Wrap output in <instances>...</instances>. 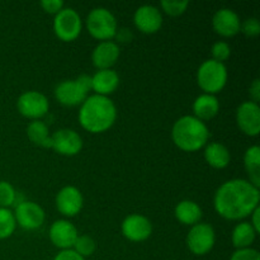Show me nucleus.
<instances>
[{"mask_svg": "<svg viewBox=\"0 0 260 260\" xmlns=\"http://www.w3.org/2000/svg\"><path fill=\"white\" fill-rule=\"evenodd\" d=\"M41 7L45 12L56 15L61 9H63V2L62 0H42Z\"/></svg>", "mask_w": 260, "mask_h": 260, "instance_id": "nucleus-33", "label": "nucleus"}, {"mask_svg": "<svg viewBox=\"0 0 260 260\" xmlns=\"http://www.w3.org/2000/svg\"><path fill=\"white\" fill-rule=\"evenodd\" d=\"M118 74L112 69L98 70L91 76V89L95 91L96 95H109L118 88Z\"/></svg>", "mask_w": 260, "mask_h": 260, "instance_id": "nucleus-19", "label": "nucleus"}, {"mask_svg": "<svg viewBox=\"0 0 260 260\" xmlns=\"http://www.w3.org/2000/svg\"><path fill=\"white\" fill-rule=\"evenodd\" d=\"M73 250L85 259L86 256H90L95 251V241L88 235L78 236V239L74 243Z\"/></svg>", "mask_w": 260, "mask_h": 260, "instance_id": "nucleus-27", "label": "nucleus"}, {"mask_svg": "<svg viewBox=\"0 0 260 260\" xmlns=\"http://www.w3.org/2000/svg\"><path fill=\"white\" fill-rule=\"evenodd\" d=\"M135 25L142 33H155L161 28L162 15L154 5H142L137 8L134 15Z\"/></svg>", "mask_w": 260, "mask_h": 260, "instance_id": "nucleus-16", "label": "nucleus"}, {"mask_svg": "<svg viewBox=\"0 0 260 260\" xmlns=\"http://www.w3.org/2000/svg\"><path fill=\"white\" fill-rule=\"evenodd\" d=\"M15 226H17V222H15L14 213L9 208L0 207V240L12 236Z\"/></svg>", "mask_w": 260, "mask_h": 260, "instance_id": "nucleus-26", "label": "nucleus"}, {"mask_svg": "<svg viewBox=\"0 0 260 260\" xmlns=\"http://www.w3.org/2000/svg\"><path fill=\"white\" fill-rule=\"evenodd\" d=\"M215 230L208 223H196L187 235V246L194 255H206L215 245Z\"/></svg>", "mask_w": 260, "mask_h": 260, "instance_id": "nucleus-7", "label": "nucleus"}, {"mask_svg": "<svg viewBox=\"0 0 260 260\" xmlns=\"http://www.w3.org/2000/svg\"><path fill=\"white\" fill-rule=\"evenodd\" d=\"M86 28L94 38L109 41L117 33V20L111 10L106 8H94L86 17Z\"/></svg>", "mask_w": 260, "mask_h": 260, "instance_id": "nucleus-5", "label": "nucleus"}, {"mask_svg": "<svg viewBox=\"0 0 260 260\" xmlns=\"http://www.w3.org/2000/svg\"><path fill=\"white\" fill-rule=\"evenodd\" d=\"M51 149L57 154L65 156H73L79 154L83 149V140L80 135L70 128H62L51 135Z\"/></svg>", "mask_w": 260, "mask_h": 260, "instance_id": "nucleus-9", "label": "nucleus"}, {"mask_svg": "<svg viewBox=\"0 0 260 260\" xmlns=\"http://www.w3.org/2000/svg\"><path fill=\"white\" fill-rule=\"evenodd\" d=\"M15 197L14 187L5 180H0V207H10L15 202Z\"/></svg>", "mask_w": 260, "mask_h": 260, "instance_id": "nucleus-29", "label": "nucleus"}, {"mask_svg": "<svg viewBox=\"0 0 260 260\" xmlns=\"http://www.w3.org/2000/svg\"><path fill=\"white\" fill-rule=\"evenodd\" d=\"M175 217L183 225H196L202 218V210L193 201H182L175 206Z\"/></svg>", "mask_w": 260, "mask_h": 260, "instance_id": "nucleus-22", "label": "nucleus"}, {"mask_svg": "<svg viewBox=\"0 0 260 260\" xmlns=\"http://www.w3.org/2000/svg\"><path fill=\"white\" fill-rule=\"evenodd\" d=\"M152 233V225L147 217L142 215H129L122 222V234L131 241H145Z\"/></svg>", "mask_w": 260, "mask_h": 260, "instance_id": "nucleus-12", "label": "nucleus"}, {"mask_svg": "<svg viewBox=\"0 0 260 260\" xmlns=\"http://www.w3.org/2000/svg\"><path fill=\"white\" fill-rule=\"evenodd\" d=\"M259 188L249 180L231 179L217 189L213 200L215 210L226 220H241L259 207Z\"/></svg>", "mask_w": 260, "mask_h": 260, "instance_id": "nucleus-1", "label": "nucleus"}, {"mask_svg": "<svg viewBox=\"0 0 260 260\" xmlns=\"http://www.w3.org/2000/svg\"><path fill=\"white\" fill-rule=\"evenodd\" d=\"M174 144L184 151H197L207 144L210 131L206 123L194 116H183L172 129Z\"/></svg>", "mask_w": 260, "mask_h": 260, "instance_id": "nucleus-3", "label": "nucleus"}, {"mask_svg": "<svg viewBox=\"0 0 260 260\" xmlns=\"http://www.w3.org/2000/svg\"><path fill=\"white\" fill-rule=\"evenodd\" d=\"M17 108L22 116L37 119L47 113L50 103L45 94H42L41 91L29 90L20 94L17 102Z\"/></svg>", "mask_w": 260, "mask_h": 260, "instance_id": "nucleus-8", "label": "nucleus"}, {"mask_svg": "<svg viewBox=\"0 0 260 260\" xmlns=\"http://www.w3.org/2000/svg\"><path fill=\"white\" fill-rule=\"evenodd\" d=\"M160 5L167 14L177 17L187 10L189 2L188 0H162Z\"/></svg>", "mask_w": 260, "mask_h": 260, "instance_id": "nucleus-28", "label": "nucleus"}, {"mask_svg": "<svg viewBox=\"0 0 260 260\" xmlns=\"http://www.w3.org/2000/svg\"><path fill=\"white\" fill-rule=\"evenodd\" d=\"M256 236V231L254 230L250 222H240L235 226L231 235L234 246L236 249H246L250 248L251 244L254 243Z\"/></svg>", "mask_w": 260, "mask_h": 260, "instance_id": "nucleus-24", "label": "nucleus"}, {"mask_svg": "<svg viewBox=\"0 0 260 260\" xmlns=\"http://www.w3.org/2000/svg\"><path fill=\"white\" fill-rule=\"evenodd\" d=\"M220 111V102L212 94H202L197 96L193 103V112L196 118L201 121H207L213 118Z\"/></svg>", "mask_w": 260, "mask_h": 260, "instance_id": "nucleus-20", "label": "nucleus"}, {"mask_svg": "<svg viewBox=\"0 0 260 260\" xmlns=\"http://www.w3.org/2000/svg\"><path fill=\"white\" fill-rule=\"evenodd\" d=\"M53 30L60 40L70 42L81 32V18L73 8H63L53 19Z\"/></svg>", "mask_w": 260, "mask_h": 260, "instance_id": "nucleus-6", "label": "nucleus"}, {"mask_svg": "<svg viewBox=\"0 0 260 260\" xmlns=\"http://www.w3.org/2000/svg\"><path fill=\"white\" fill-rule=\"evenodd\" d=\"M228 81V69L225 63L215 60H206L197 71V83L206 94H215L222 90Z\"/></svg>", "mask_w": 260, "mask_h": 260, "instance_id": "nucleus-4", "label": "nucleus"}, {"mask_svg": "<svg viewBox=\"0 0 260 260\" xmlns=\"http://www.w3.org/2000/svg\"><path fill=\"white\" fill-rule=\"evenodd\" d=\"M27 136L30 141L37 146L42 147H50L51 144V135L48 131L47 124L43 123L42 121H35L30 122L27 127Z\"/></svg>", "mask_w": 260, "mask_h": 260, "instance_id": "nucleus-25", "label": "nucleus"}, {"mask_svg": "<svg viewBox=\"0 0 260 260\" xmlns=\"http://www.w3.org/2000/svg\"><path fill=\"white\" fill-rule=\"evenodd\" d=\"M259 215H260V207H256L255 210L253 211V213H251V222L250 225L253 226L254 230L256 231V234L260 231V221H259Z\"/></svg>", "mask_w": 260, "mask_h": 260, "instance_id": "nucleus-36", "label": "nucleus"}, {"mask_svg": "<svg viewBox=\"0 0 260 260\" xmlns=\"http://www.w3.org/2000/svg\"><path fill=\"white\" fill-rule=\"evenodd\" d=\"M117 118V109L108 96H88L79 111V122L81 127L91 134H102L113 126Z\"/></svg>", "mask_w": 260, "mask_h": 260, "instance_id": "nucleus-2", "label": "nucleus"}, {"mask_svg": "<svg viewBox=\"0 0 260 260\" xmlns=\"http://www.w3.org/2000/svg\"><path fill=\"white\" fill-rule=\"evenodd\" d=\"M240 30L248 37H255L260 33V23L256 18H248L240 24Z\"/></svg>", "mask_w": 260, "mask_h": 260, "instance_id": "nucleus-31", "label": "nucleus"}, {"mask_svg": "<svg viewBox=\"0 0 260 260\" xmlns=\"http://www.w3.org/2000/svg\"><path fill=\"white\" fill-rule=\"evenodd\" d=\"M119 57V47L116 42L112 41H102L95 46L91 53L93 65L99 70L111 69L117 62Z\"/></svg>", "mask_w": 260, "mask_h": 260, "instance_id": "nucleus-18", "label": "nucleus"}, {"mask_svg": "<svg viewBox=\"0 0 260 260\" xmlns=\"http://www.w3.org/2000/svg\"><path fill=\"white\" fill-rule=\"evenodd\" d=\"M78 230L68 220H57L50 228V240L56 248L61 250L73 249L74 243L78 239Z\"/></svg>", "mask_w": 260, "mask_h": 260, "instance_id": "nucleus-15", "label": "nucleus"}, {"mask_svg": "<svg viewBox=\"0 0 260 260\" xmlns=\"http://www.w3.org/2000/svg\"><path fill=\"white\" fill-rule=\"evenodd\" d=\"M240 18L234 10L222 8L217 10L212 18V25L216 33L223 37H233L240 30Z\"/></svg>", "mask_w": 260, "mask_h": 260, "instance_id": "nucleus-17", "label": "nucleus"}, {"mask_svg": "<svg viewBox=\"0 0 260 260\" xmlns=\"http://www.w3.org/2000/svg\"><path fill=\"white\" fill-rule=\"evenodd\" d=\"M211 53H212V60L218 61V62H222L228 60L231 55V48L229 46V43L223 42V41H218L211 48Z\"/></svg>", "mask_w": 260, "mask_h": 260, "instance_id": "nucleus-30", "label": "nucleus"}, {"mask_svg": "<svg viewBox=\"0 0 260 260\" xmlns=\"http://www.w3.org/2000/svg\"><path fill=\"white\" fill-rule=\"evenodd\" d=\"M15 222L24 230H36L43 225L45 212L37 203L25 201L17 206L14 212Z\"/></svg>", "mask_w": 260, "mask_h": 260, "instance_id": "nucleus-10", "label": "nucleus"}, {"mask_svg": "<svg viewBox=\"0 0 260 260\" xmlns=\"http://www.w3.org/2000/svg\"><path fill=\"white\" fill-rule=\"evenodd\" d=\"M205 159L212 168L223 169L230 164L231 155L225 145L220 144V142H212L206 147Z\"/></svg>", "mask_w": 260, "mask_h": 260, "instance_id": "nucleus-21", "label": "nucleus"}, {"mask_svg": "<svg viewBox=\"0 0 260 260\" xmlns=\"http://www.w3.org/2000/svg\"><path fill=\"white\" fill-rule=\"evenodd\" d=\"M53 260H85L83 256L79 255L76 251L73 249H66V250H61L57 255L53 258Z\"/></svg>", "mask_w": 260, "mask_h": 260, "instance_id": "nucleus-34", "label": "nucleus"}, {"mask_svg": "<svg viewBox=\"0 0 260 260\" xmlns=\"http://www.w3.org/2000/svg\"><path fill=\"white\" fill-rule=\"evenodd\" d=\"M236 122L248 136H256L260 132V108L254 102H244L236 111Z\"/></svg>", "mask_w": 260, "mask_h": 260, "instance_id": "nucleus-11", "label": "nucleus"}, {"mask_svg": "<svg viewBox=\"0 0 260 260\" xmlns=\"http://www.w3.org/2000/svg\"><path fill=\"white\" fill-rule=\"evenodd\" d=\"M114 37L118 38V41H121V42H129L132 38V33L129 32V29L123 28V29H121V30H117V33Z\"/></svg>", "mask_w": 260, "mask_h": 260, "instance_id": "nucleus-37", "label": "nucleus"}, {"mask_svg": "<svg viewBox=\"0 0 260 260\" xmlns=\"http://www.w3.org/2000/svg\"><path fill=\"white\" fill-rule=\"evenodd\" d=\"M83 196L74 185H66L56 196V207L58 212L68 217L76 216L83 208Z\"/></svg>", "mask_w": 260, "mask_h": 260, "instance_id": "nucleus-13", "label": "nucleus"}, {"mask_svg": "<svg viewBox=\"0 0 260 260\" xmlns=\"http://www.w3.org/2000/svg\"><path fill=\"white\" fill-rule=\"evenodd\" d=\"M244 164L248 172L249 182L254 187H260V149L259 146H250L244 155Z\"/></svg>", "mask_w": 260, "mask_h": 260, "instance_id": "nucleus-23", "label": "nucleus"}, {"mask_svg": "<svg viewBox=\"0 0 260 260\" xmlns=\"http://www.w3.org/2000/svg\"><path fill=\"white\" fill-rule=\"evenodd\" d=\"M55 95L62 106L74 107L83 104L88 98V90L80 85L78 80H63L56 86Z\"/></svg>", "mask_w": 260, "mask_h": 260, "instance_id": "nucleus-14", "label": "nucleus"}, {"mask_svg": "<svg viewBox=\"0 0 260 260\" xmlns=\"http://www.w3.org/2000/svg\"><path fill=\"white\" fill-rule=\"evenodd\" d=\"M249 94H250L251 102L258 104L260 101V80L259 79H255V80L251 83L250 88H249Z\"/></svg>", "mask_w": 260, "mask_h": 260, "instance_id": "nucleus-35", "label": "nucleus"}, {"mask_svg": "<svg viewBox=\"0 0 260 260\" xmlns=\"http://www.w3.org/2000/svg\"><path fill=\"white\" fill-rule=\"evenodd\" d=\"M230 260H260V254L256 249L253 248L236 249Z\"/></svg>", "mask_w": 260, "mask_h": 260, "instance_id": "nucleus-32", "label": "nucleus"}]
</instances>
